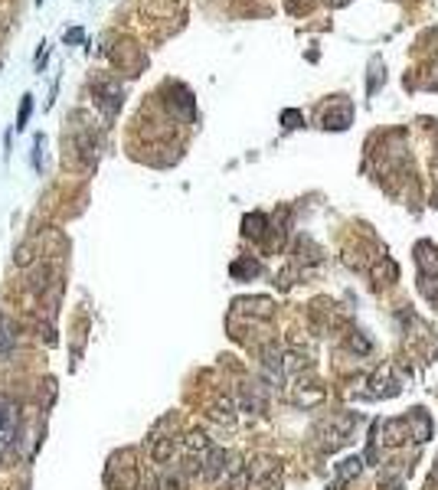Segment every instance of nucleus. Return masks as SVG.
<instances>
[{"label": "nucleus", "instance_id": "nucleus-1", "mask_svg": "<svg viewBox=\"0 0 438 490\" xmlns=\"http://www.w3.org/2000/svg\"><path fill=\"white\" fill-rule=\"evenodd\" d=\"M134 458V448H124V451L111 454L108 461V471H105V484L115 490H138L141 481V467L138 464H124V461Z\"/></svg>", "mask_w": 438, "mask_h": 490}, {"label": "nucleus", "instance_id": "nucleus-2", "mask_svg": "<svg viewBox=\"0 0 438 490\" xmlns=\"http://www.w3.org/2000/svg\"><path fill=\"white\" fill-rule=\"evenodd\" d=\"M229 458L232 454L226 451V448H209L206 454H203V471H200V477L206 484H216L219 477H226V471H229Z\"/></svg>", "mask_w": 438, "mask_h": 490}, {"label": "nucleus", "instance_id": "nucleus-3", "mask_svg": "<svg viewBox=\"0 0 438 490\" xmlns=\"http://www.w3.org/2000/svg\"><path fill=\"white\" fill-rule=\"evenodd\" d=\"M262 373L272 386H284V353L278 350V344H269L262 350Z\"/></svg>", "mask_w": 438, "mask_h": 490}, {"label": "nucleus", "instance_id": "nucleus-4", "mask_svg": "<svg viewBox=\"0 0 438 490\" xmlns=\"http://www.w3.org/2000/svg\"><path fill=\"white\" fill-rule=\"evenodd\" d=\"M16 435H20V415L10 402L0 399V448H14Z\"/></svg>", "mask_w": 438, "mask_h": 490}, {"label": "nucleus", "instance_id": "nucleus-5", "mask_svg": "<svg viewBox=\"0 0 438 490\" xmlns=\"http://www.w3.org/2000/svg\"><path fill=\"white\" fill-rule=\"evenodd\" d=\"M232 311L246 317H259V321H269L275 314V301L272 298H239L232 301Z\"/></svg>", "mask_w": 438, "mask_h": 490}, {"label": "nucleus", "instance_id": "nucleus-6", "mask_svg": "<svg viewBox=\"0 0 438 490\" xmlns=\"http://www.w3.org/2000/svg\"><path fill=\"white\" fill-rule=\"evenodd\" d=\"M415 265H419L422 278H438V245L422 239V242L415 245Z\"/></svg>", "mask_w": 438, "mask_h": 490}, {"label": "nucleus", "instance_id": "nucleus-7", "mask_svg": "<svg viewBox=\"0 0 438 490\" xmlns=\"http://www.w3.org/2000/svg\"><path fill=\"white\" fill-rule=\"evenodd\" d=\"M321 121L327 131H347L354 124V105H350V101H340L337 108H327V111H324Z\"/></svg>", "mask_w": 438, "mask_h": 490}, {"label": "nucleus", "instance_id": "nucleus-8", "mask_svg": "<svg viewBox=\"0 0 438 490\" xmlns=\"http://www.w3.org/2000/svg\"><path fill=\"white\" fill-rule=\"evenodd\" d=\"M399 392H402V383L399 379H392V366L377 369V376H373V396L377 399H396Z\"/></svg>", "mask_w": 438, "mask_h": 490}, {"label": "nucleus", "instance_id": "nucleus-9", "mask_svg": "<svg viewBox=\"0 0 438 490\" xmlns=\"http://www.w3.org/2000/svg\"><path fill=\"white\" fill-rule=\"evenodd\" d=\"M406 438H412V429H409V419L402 415V419H386L383 421V444H389V448H399Z\"/></svg>", "mask_w": 438, "mask_h": 490}, {"label": "nucleus", "instance_id": "nucleus-10", "mask_svg": "<svg viewBox=\"0 0 438 490\" xmlns=\"http://www.w3.org/2000/svg\"><path fill=\"white\" fill-rule=\"evenodd\" d=\"M269 229H272V226H269V216H265V213H246V216H242V236H246V239L262 242Z\"/></svg>", "mask_w": 438, "mask_h": 490}, {"label": "nucleus", "instance_id": "nucleus-11", "mask_svg": "<svg viewBox=\"0 0 438 490\" xmlns=\"http://www.w3.org/2000/svg\"><path fill=\"white\" fill-rule=\"evenodd\" d=\"M406 419H409V429H412L415 441H419V444L429 441V438H432V419H429V412H425V409H412Z\"/></svg>", "mask_w": 438, "mask_h": 490}, {"label": "nucleus", "instance_id": "nucleus-12", "mask_svg": "<svg viewBox=\"0 0 438 490\" xmlns=\"http://www.w3.org/2000/svg\"><path fill=\"white\" fill-rule=\"evenodd\" d=\"M14 346H16V324L7 314H0V363L10 360Z\"/></svg>", "mask_w": 438, "mask_h": 490}, {"label": "nucleus", "instance_id": "nucleus-13", "mask_svg": "<svg viewBox=\"0 0 438 490\" xmlns=\"http://www.w3.org/2000/svg\"><path fill=\"white\" fill-rule=\"evenodd\" d=\"M174 438H161V435H151L147 438V451H151V458L157 461V464H164V461L174 458Z\"/></svg>", "mask_w": 438, "mask_h": 490}, {"label": "nucleus", "instance_id": "nucleus-14", "mask_svg": "<svg viewBox=\"0 0 438 490\" xmlns=\"http://www.w3.org/2000/svg\"><path fill=\"white\" fill-rule=\"evenodd\" d=\"M360 471H363V458H360V454H354V458L340 461V464H337V484H334L331 490H340L344 484H350L357 474H360Z\"/></svg>", "mask_w": 438, "mask_h": 490}, {"label": "nucleus", "instance_id": "nucleus-15", "mask_svg": "<svg viewBox=\"0 0 438 490\" xmlns=\"http://www.w3.org/2000/svg\"><path fill=\"white\" fill-rule=\"evenodd\" d=\"M229 275L236 278V281H252V278L262 275V265L255 259H236L229 265Z\"/></svg>", "mask_w": 438, "mask_h": 490}, {"label": "nucleus", "instance_id": "nucleus-16", "mask_svg": "<svg viewBox=\"0 0 438 490\" xmlns=\"http://www.w3.org/2000/svg\"><path fill=\"white\" fill-rule=\"evenodd\" d=\"M282 467H278V461L275 458H255V464H249V474H252V484H262V481H269L272 474H278Z\"/></svg>", "mask_w": 438, "mask_h": 490}, {"label": "nucleus", "instance_id": "nucleus-17", "mask_svg": "<svg viewBox=\"0 0 438 490\" xmlns=\"http://www.w3.org/2000/svg\"><path fill=\"white\" fill-rule=\"evenodd\" d=\"M209 419L219 421V425H236V406H232L229 399H216L213 406H209Z\"/></svg>", "mask_w": 438, "mask_h": 490}, {"label": "nucleus", "instance_id": "nucleus-18", "mask_svg": "<svg viewBox=\"0 0 438 490\" xmlns=\"http://www.w3.org/2000/svg\"><path fill=\"white\" fill-rule=\"evenodd\" d=\"M242 409L246 412H265V392H262V386H242Z\"/></svg>", "mask_w": 438, "mask_h": 490}, {"label": "nucleus", "instance_id": "nucleus-19", "mask_svg": "<svg viewBox=\"0 0 438 490\" xmlns=\"http://www.w3.org/2000/svg\"><path fill=\"white\" fill-rule=\"evenodd\" d=\"M184 444H186V451L196 454V458H203V454H206L209 448H213V441H209L206 431H190V435L184 438Z\"/></svg>", "mask_w": 438, "mask_h": 490}, {"label": "nucleus", "instance_id": "nucleus-20", "mask_svg": "<svg viewBox=\"0 0 438 490\" xmlns=\"http://www.w3.org/2000/svg\"><path fill=\"white\" fill-rule=\"evenodd\" d=\"M321 259H324L321 249H317V245L311 242L308 236H301L298 239V261H304V265H317Z\"/></svg>", "mask_w": 438, "mask_h": 490}, {"label": "nucleus", "instance_id": "nucleus-21", "mask_svg": "<svg viewBox=\"0 0 438 490\" xmlns=\"http://www.w3.org/2000/svg\"><path fill=\"white\" fill-rule=\"evenodd\" d=\"M186 471L184 467H167V474L161 477V490H186Z\"/></svg>", "mask_w": 438, "mask_h": 490}, {"label": "nucleus", "instance_id": "nucleus-22", "mask_svg": "<svg viewBox=\"0 0 438 490\" xmlns=\"http://www.w3.org/2000/svg\"><path fill=\"white\" fill-rule=\"evenodd\" d=\"M373 278H377V284L396 281V278H399V269H396V261H392V259H383V261L377 265V269H373Z\"/></svg>", "mask_w": 438, "mask_h": 490}, {"label": "nucleus", "instance_id": "nucleus-23", "mask_svg": "<svg viewBox=\"0 0 438 490\" xmlns=\"http://www.w3.org/2000/svg\"><path fill=\"white\" fill-rule=\"evenodd\" d=\"M53 275V271H49V265H36V271H33V278H30V291L33 294H46V278Z\"/></svg>", "mask_w": 438, "mask_h": 490}, {"label": "nucleus", "instance_id": "nucleus-24", "mask_svg": "<svg viewBox=\"0 0 438 490\" xmlns=\"http://www.w3.org/2000/svg\"><path fill=\"white\" fill-rule=\"evenodd\" d=\"M369 72H373V76H369V95H373L379 89V79L386 82V66H383V59H379V56L369 62Z\"/></svg>", "mask_w": 438, "mask_h": 490}, {"label": "nucleus", "instance_id": "nucleus-25", "mask_svg": "<svg viewBox=\"0 0 438 490\" xmlns=\"http://www.w3.org/2000/svg\"><path fill=\"white\" fill-rule=\"evenodd\" d=\"M249 484H252V474H249V464H246V467H239L236 474L229 477V490H246Z\"/></svg>", "mask_w": 438, "mask_h": 490}, {"label": "nucleus", "instance_id": "nucleus-26", "mask_svg": "<svg viewBox=\"0 0 438 490\" xmlns=\"http://www.w3.org/2000/svg\"><path fill=\"white\" fill-rule=\"evenodd\" d=\"M282 124L288 131H294V128H301V124H304V115H301L298 108H284V111H282Z\"/></svg>", "mask_w": 438, "mask_h": 490}, {"label": "nucleus", "instance_id": "nucleus-27", "mask_svg": "<svg viewBox=\"0 0 438 490\" xmlns=\"http://www.w3.org/2000/svg\"><path fill=\"white\" fill-rule=\"evenodd\" d=\"M30 111H33V95H24V101H20V115H16V131L26 128V121H30Z\"/></svg>", "mask_w": 438, "mask_h": 490}, {"label": "nucleus", "instance_id": "nucleus-28", "mask_svg": "<svg viewBox=\"0 0 438 490\" xmlns=\"http://www.w3.org/2000/svg\"><path fill=\"white\" fill-rule=\"evenodd\" d=\"M419 291L429 301H438V278H419Z\"/></svg>", "mask_w": 438, "mask_h": 490}, {"label": "nucleus", "instance_id": "nucleus-29", "mask_svg": "<svg viewBox=\"0 0 438 490\" xmlns=\"http://www.w3.org/2000/svg\"><path fill=\"white\" fill-rule=\"evenodd\" d=\"M350 350H357V353H363V356H367V353L373 350V344H369L363 334H354V337H350Z\"/></svg>", "mask_w": 438, "mask_h": 490}, {"label": "nucleus", "instance_id": "nucleus-30", "mask_svg": "<svg viewBox=\"0 0 438 490\" xmlns=\"http://www.w3.org/2000/svg\"><path fill=\"white\" fill-rule=\"evenodd\" d=\"M14 261H16V265H20V269H26V265H30V261H33V249H30V245H20V249H16V255H14Z\"/></svg>", "mask_w": 438, "mask_h": 490}, {"label": "nucleus", "instance_id": "nucleus-31", "mask_svg": "<svg viewBox=\"0 0 438 490\" xmlns=\"http://www.w3.org/2000/svg\"><path fill=\"white\" fill-rule=\"evenodd\" d=\"M33 167L36 170H43V134H36V144H33Z\"/></svg>", "mask_w": 438, "mask_h": 490}, {"label": "nucleus", "instance_id": "nucleus-32", "mask_svg": "<svg viewBox=\"0 0 438 490\" xmlns=\"http://www.w3.org/2000/svg\"><path fill=\"white\" fill-rule=\"evenodd\" d=\"M85 39V33H82V26H72L69 33H66V43H82Z\"/></svg>", "mask_w": 438, "mask_h": 490}, {"label": "nucleus", "instance_id": "nucleus-33", "mask_svg": "<svg viewBox=\"0 0 438 490\" xmlns=\"http://www.w3.org/2000/svg\"><path fill=\"white\" fill-rule=\"evenodd\" d=\"M288 4H292V10H311L314 0H288Z\"/></svg>", "mask_w": 438, "mask_h": 490}, {"label": "nucleus", "instance_id": "nucleus-34", "mask_svg": "<svg viewBox=\"0 0 438 490\" xmlns=\"http://www.w3.org/2000/svg\"><path fill=\"white\" fill-rule=\"evenodd\" d=\"M0 467H4V448H0Z\"/></svg>", "mask_w": 438, "mask_h": 490}]
</instances>
